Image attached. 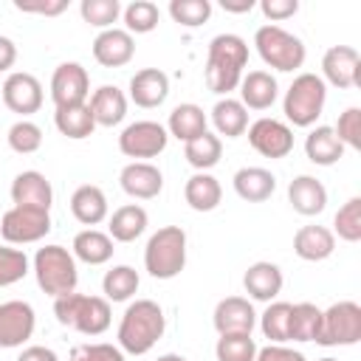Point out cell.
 <instances>
[{"instance_id":"1","label":"cell","mask_w":361,"mask_h":361,"mask_svg":"<svg viewBox=\"0 0 361 361\" xmlns=\"http://www.w3.org/2000/svg\"><path fill=\"white\" fill-rule=\"evenodd\" d=\"M248 65V45L237 34H217L209 42L206 51V87L217 96H228L234 87H240L243 68Z\"/></svg>"},{"instance_id":"2","label":"cell","mask_w":361,"mask_h":361,"mask_svg":"<svg viewBox=\"0 0 361 361\" xmlns=\"http://www.w3.org/2000/svg\"><path fill=\"white\" fill-rule=\"evenodd\" d=\"M166 330V316L158 302L152 299H135L127 305L121 322H118V347L130 355L149 353Z\"/></svg>"},{"instance_id":"3","label":"cell","mask_w":361,"mask_h":361,"mask_svg":"<svg viewBox=\"0 0 361 361\" xmlns=\"http://www.w3.org/2000/svg\"><path fill=\"white\" fill-rule=\"evenodd\" d=\"M54 316L62 327H71L82 336H102L113 322V310L104 296H87L76 290L54 299Z\"/></svg>"},{"instance_id":"4","label":"cell","mask_w":361,"mask_h":361,"mask_svg":"<svg viewBox=\"0 0 361 361\" xmlns=\"http://www.w3.org/2000/svg\"><path fill=\"white\" fill-rule=\"evenodd\" d=\"M144 268L155 279H175L186 268V231L180 226L158 228L147 240Z\"/></svg>"},{"instance_id":"5","label":"cell","mask_w":361,"mask_h":361,"mask_svg":"<svg viewBox=\"0 0 361 361\" xmlns=\"http://www.w3.org/2000/svg\"><path fill=\"white\" fill-rule=\"evenodd\" d=\"M34 276H37V285L48 296L54 299L68 296L76 290V282H79L76 259L62 245H42L34 254Z\"/></svg>"},{"instance_id":"6","label":"cell","mask_w":361,"mask_h":361,"mask_svg":"<svg viewBox=\"0 0 361 361\" xmlns=\"http://www.w3.org/2000/svg\"><path fill=\"white\" fill-rule=\"evenodd\" d=\"M254 45H257V54L259 59L274 68V71H282V73H290V71H299L305 65V42L285 31L282 25H259L257 34H254Z\"/></svg>"},{"instance_id":"7","label":"cell","mask_w":361,"mask_h":361,"mask_svg":"<svg viewBox=\"0 0 361 361\" xmlns=\"http://www.w3.org/2000/svg\"><path fill=\"white\" fill-rule=\"evenodd\" d=\"M327 102V85L316 73H299L282 99V113L293 127H313Z\"/></svg>"},{"instance_id":"8","label":"cell","mask_w":361,"mask_h":361,"mask_svg":"<svg viewBox=\"0 0 361 361\" xmlns=\"http://www.w3.org/2000/svg\"><path fill=\"white\" fill-rule=\"evenodd\" d=\"M361 341V305L353 299H341L322 310V324L316 344L322 347H353Z\"/></svg>"},{"instance_id":"9","label":"cell","mask_w":361,"mask_h":361,"mask_svg":"<svg viewBox=\"0 0 361 361\" xmlns=\"http://www.w3.org/2000/svg\"><path fill=\"white\" fill-rule=\"evenodd\" d=\"M51 231V214L31 206H11L0 217V237L8 245H28L39 243Z\"/></svg>"},{"instance_id":"10","label":"cell","mask_w":361,"mask_h":361,"mask_svg":"<svg viewBox=\"0 0 361 361\" xmlns=\"http://www.w3.org/2000/svg\"><path fill=\"white\" fill-rule=\"evenodd\" d=\"M166 141H169V133L164 124L158 121H149V118H141V121H133L121 130L118 135V149L127 155V158H135V161H144V158H155L166 149Z\"/></svg>"},{"instance_id":"11","label":"cell","mask_w":361,"mask_h":361,"mask_svg":"<svg viewBox=\"0 0 361 361\" xmlns=\"http://www.w3.org/2000/svg\"><path fill=\"white\" fill-rule=\"evenodd\" d=\"M322 82L338 90L361 87V56L353 45H333L322 56Z\"/></svg>"},{"instance_id":"12","label":"cell","mask_w":361,"mask_h":361,"mask_svg":"<svg viewBox=\"0 0 361 361\" xmlns=\"http://www.w3.org/2000/svg\"><path fill=\"white\" fill-rule=\"evenodd\" d=\"M0 96H3V104L20 118H28L42 107V85L28 71H11L0 87Z\"/></svg>"},{"instance_id":"13","label":"cell","mask_w":361,"mask_h":361,"mask_svg":"<svg viewBox=\"0 0 361 361\" xmlns=\"http://www.w3.org/2000/svg\"><path fill=\"white\" fill-rule=\"evenodd\" d=\"M37 327V316L34 307L23 299H8L0 302V347L3 350H14L23 347Z\"/></svg>"},{"instance_id":"14","label":"cell","mask_w":361,"mask_h":361,"mask_svg":"<svg viewBox=\"0 0 361 361\" xmlns=\"http://www.w3.org/2000/svg\"><path fill=\"white\" fill-rule=\"evenodd\" d=\"M248 144L262 155V158H285L293 149V130L279 121V118H257L254 124H248Z\"/></svg>"},{"instance_id":"15","label":"cell","mask_w":361,"mask_h":361,"mask_svg":"<svg viewBox=\"0 0 361 361\" xmlns=\"http://www.w3.org/2000/svg\"><path fill=\"white\" fill-rule=\"evenodd\" d=\"M90 96V76L79 62H62L56 65L51 76V99L56 107L85 104Z\"/></svg>"},{"instance_id":"16","label":"cell","mask_w":361,"mask_h":361,"mask_svg":"<svg viewBox=\"0 0 361 361\" xmlns=\"http://www.w3.org/2000/svg\"><path fill=\"white\" fill-rule=\"evenodd\" d=\"M121 189L135 200H152L164 189V175L149 161H130L118 175Z\"/></svg>"},{"instance_id":"17","label":"cell","mask_w":361,"mask_h":361,"mask_svg":"<svg viewBox=\"0 0 361 361\" xmlns=\"http://www.w3.org/2000/svg\"><path fill=\"white\" fill-rule=\"evenodd\" d=\"M133 56H135V39L124 28L113 25L107 31H99V37L93 39V59L102 68H121Z\"/></svg>"},{"instance_id":"18","label":"cell","mask_w":361,"mask_h":361,"mask_svg":"<svg viewBox=\"0 0 361 361\" xmlns=\"http://www.w3.org/2000/svg\"><path fill=\"white\" fill-rule=\"evenodd\" d=\"M169 96V76L161 71V68H141L133 73L130 79V102L144 107V110H152V107H161Z\"/></svg>"},{"instance_id":"19","label":"cell","mask_w":361,"mask_h":361,"mask_svg":"<svg viewBox=\"0 0 361 361\" xmlns=\"http://www.w3.org/2000/svg\"><path fill=\"white\" fill-rule=\"evenodd\" d=\"M212 322H214V330L220 336L223 333H251L257 324V313L245 296H226L217 302Z\"/></svg>"},{"instance_id":"20","label":"cell","mask_w":361,"mask_h":361,"mask_svg":"<svg viewBox=\"0 0 361 361\" xmlns=\"http://www.w3.org/2000/svg\"><path fill=\"white\" fill-rule=\"evenodd\" d=\"M11 200H14V206H31V209L51 212V203H54L51 180L37 169L20 172L11 180Z\"/></svg>"},{"instance_id":"21","label":"cell","mask_w":361,"mask_h":361,"mask_svg":"<svg viewBox=\"0 0 361 361\" xmlns=\"http://www.w3.org/2000/svg\"><path fill=\"white\" fill-rule=\"evenodd\" d=\"M282 285H285V276H282L279 265L268 262V259L251 262L243 274V288L257 302H274L282 293Z\"/></svg>"},{"instance_id":"22","label":"cell","mask_w":361,"mask_h":361,"mask_svg":"<svg viewBox=\"0 0 361 361\" xmlns=\"http://www.w3.org/2000/svg\"><path fill=\"white\" fill-rule=\"evenodd\" d=\"M288 203L293 212H299L305 217H316L327 206V189L313 175H296L288 183Z\"/></svg>"},{"instance_id":"23","label":"cell","mask_w":361,"mask_h":361,"mask_svg":"<svg viewBox=\"0 0 361 361\" xmlns=\"http://www.w3.org/2000/svg\"><path fill=\"white\" fill-rule=\"evenodd\" d=\"M127 102H130V99H127L124 90L116 87V85H102V87H96L93 96H90V102H87L96 127H116V124H121L124 116H127Z\"/></svg>"},{"instance_id":"24","label":"cell","mask_w":361,"mask_h":361,"mask_svg":"<svg viewBox=\"0 0 361 361\" xmlns=\"http://www.w3.org/2000/svg\"><path fill=\"white\" fill-rule=\"evenodd\" d=\"M107 212H110L107 195L96 183H82V186L73 189V195H71V214L82 226H87V228L99 226L102 220H107Z\"/></svg>"},{"instance_id":"25","label":"cell","mask_w":361,"mask_h":361,"mask_svg":"<svg viewBox=\"0 0 361 361\" xmlns=\"http://www.w3.org/2000/svg\"><path fill=\"white\" fill-rule=\"evenodd\" d=\"M336 251V234L327 226H302L293 234V254L305 262H322Z\"/></svg>"},{"instance_id":"26","label":"cell","mask_w":361,"mask_h":361,"mask_svg":"<svg viewBox=\"0 0 361 361\" xmlns=\"http://www.w3.org/2000/svg\"><path fill=\"white\" fill-rule=\"evenodd\" d=\"M279 96V85L268 71H248L240 79V102L245 110H268Z\"/></svg>"},{"instance_id":"27","label":"cell","mask_w":361,"mask_h":361,"mask_svg":"<svg viewBox=\"0 0 361 361\" xmlns=\"http://www.w3.org/2000/svg\"><path fill=\"white\" fill-rule=\"evenodd\" d=\"M231 183H234L237 197H243L245 203H262L276 189V178L265 166H243V169L234 172Z\"/></svg>"},{"instance_id":"28","label":"cell","mask_w":361,"mask_h":361,"mask_svg":"<svg viewBox=\"0 0 361 361\" xmlns=\"http://www.w3.org/2000/svg\"><path fill=\"white\" fill-rule=\"evenodd\" d=\"M147 223H149V214L144 206L138 203H124L118 206L110 220H107V234L113 243H133L138 240L144 231H147Z\"/></svg>"},{"instance_id":"29","label":"cell","mask_w":361,"mask_h":361,"mask_svg":"<svg viewBox=\"0 0 361 361\" xmlns=\"http://www.w3.org/2000/svg\"><path fill=\"white\" fill-rule=\"evenodd\" d=\"M305 155H307V161L316 164V166H333V164L341 161L344 144L336 138L333 127L319 124V127H313V130L307 133V138H305Z\"/></svg>"},{"instance_id":"30","label":"cell","mask_w":361,"mask_h":361,"mask_svg":"<svg viewBox=\"0 0 361 361\" xmlns=\"http://www.w3.org/2000/svg\"><path fill=\"white\" fill-rule=\"evenodd\" d=\"M212 124H214V135H226V138H240L248 130V110L243 107L240 99L223 96L214 102L212 107Z\"/></svg>"},{"instance_id":"31","label":"cell","mask_w":361,"mask_h":361,"mask_svg":"<svg viewBox=\"0 0 361 361\" xmlns=\"http://www.w3.org/2000/svg\"><path fill=\"white\" fill-rule=\"evenodd\" d=\"M183 197H186L189 209H195V212H214L223 200V186L214 175L195 172L183 186Z\"/></svg>"},{"instance_id":"32","label":"cell","mask_w":361,"mask_h":361,"mask_svg":"<svg viewBox=\"0 0 361 361\" xmlns=\"http://www.w3.org/2000/svg\"><path fill=\"white\" fill-rule=\"evenodd\" d=\"M206 124H209V118H206L203 107H200V104H192V102H183V104H178V107L169 113L166 133L186 144V141L203 135V133H206Z\"/></svg>"},{"instance_id":"33","label":"cell","mask_w":361,"mask_h":361,"mask_svg":"<svg viewBox=\"0 0 361 361\" xmlns=\"http://www.w3.org/2000/svg\"><path fill=\"white\" fill-rule=\"evenodd\" d=\"M113 240L110 234L99 231V228H85L73 237V259H82L85 265H104L113 257Z\"/></svg>"},{"instance_id":"34","label":"cell","mask_w":361,"mask_h":361,"mask_svg":"<svg viewBox=\"0 0 361 361\" xmlns=\"http://www.w3.org/2000/svg\"><path fill=\"white\" fill-rule=\"evenodd\" d=\"M54 124L65 138H73V141H82V138L93 135V130H96V121H93V113L87 107V102L85 104H71V107H56Z\"/></svg>"},{"instance_id":"35","label":"cell","mask_w":361,"mask_h":361,"mask_svg":"<svg viewBox=\"0 0 361 361\" xmlns=\"http://www.w3.org/2000/svg\"><path fill=\"white\" fill-rule=\"evenodd\" d=\"M220 155H223V141H220V135H214V133H209V130H206L203 135L186 141V147H183V158H186L189 166H195L197 172H209V169L220 161Z\"/></svg>"},{"instance_id":"36","label":"cell","mask_w":361,"mask_h":361,"mask_svg":"<svg viewBox=\"0 0 361 361\" xmlns=\"http://www.w3.org/2000/svg\"><path fill=\"white\" fill-rule=\"evenodd\" d=\"M138 285H141V276H138L135 268H130V265H113L104 274V279H102V293H104L107 302H127V299L135 296Z\"/></svg>"},{"instance_id":"37","label":"cell","mask_w":361,"mask_h":361,"mask_svg":"<svg viewBox=\"0 0 361 361\" xmlns=\"http://www.w3.org/2000/svg\"><path fill=\"white\" fill-rule=\"evenodd\" d=\"M259 330L271 344L290 341V302H268L259 316Z\"/></svg>"},{"instance_id":"38","label":"cell","mask_w":361,"mask_h":361,"mask_svg":"<svg viewBox=\"0 0 361 361\" xmlns=\"http://www.w3.org/2000/svg\"><path fill=\"white\" fill-rule=\"evenodd\" d=\"M322 324V310L313 302L290 305V341H316Z\"/></svg>"},{"instance_id":"39","label":"cell","mask_w":361,"mask_h":361,"mask_svg":"<svg viewBox=\"0 0 361 361\" xmlns=\"http://www.w3.org/2000/svg\"><path fill=\"white\" fill-rule=\"evenodd\" d=\"M257 341L251 333H223L214 344L217 361H254L257 358Z\"/></svg>"},{"instance_id":"40","label":"cell","mask_w":361,"mask_h":361,"mask_svg":"<svg viewBox=\"0 0 361 361\" xmlns=\"http://www.w3.org/2000/svg\"><path fill=\"white\" fill-rule=\"evenodd\" d=\"M121 17H124V31L127 34H149V31H155V25L161 20V11L149 0H133L127 8H121Z\"/></svg>"},{"instance_id":"41","label":"cell","mask_w":361,"mask_h":361,"mask_svg":"<svg viewBox=\"0 0 361 361\" xmlns=\"http://www.w3.org/2000/svg\"><path fill=\"white\" fill-rule=\"evenodd\" d=\"M79 14H82V20L87 25L107 31L121 17V3L118 0H82L79 3Z\"/></svg>"},{"instance_id":"42","label":"cell","mask_w":361,"mask_h":361,"mask_svg":"<svg viewBox=\"0 0 361 361\" xmlns=\"http://www.w3.org/2000/svg\"><path fill=\"white\" fill-rule=\"evenodd\" d=\"M6 141L17 155H31V152H37L42 147V130H39V124H34L28 118H20V121H14L8 127Z\"/></svg>"},{"instance_id":"43","label":"cell","mask_w":361,"mask_h":361,"mask_svg":"<svg viewBox=\"0 0 361 361\" xmlns=\"http://www.w3.org/2000/svg\"><path fill=\"white\" fill-rule=\"evenodd\" d=\"M333 234H338L344 243L361 240V197H350L333 217Z\"/></svg>"},{"instance_id":"44","label":"cell","mask_w":361,"mask_h":361,"mask_svg":"<svg viewBox=\"0 0 361 361\" xmlns=\"http://www.w3.org/2000/svg\"><path fill=\"white\" fill-rule=\"evenodd\" d=\"M169 17L186 28H197L212 17V3L209 0H172Z\"/></svg>"},{"instance_id":"45","label":"cell","mask_w":361,"mask_h":361,"mask_svg":"<svg viewBox=\"0 0 361 361\" xmlns=\"http://www.w3.org/2000/svg\"><path fill=\"white\" fill-rule=\"evenodd\" d=\"M28 274V257L23 248L0 245V288H8Z\"/></svg>"},{"instance_id":"46","label":"cell","mask_w":361,"mask_h":361,"mask_svg":"<svg viewBox=\"0 0 361 361\" xmlns=\"http://www.w3.org/2000/svg\"><path fill=\"white\" fill-rule=\"evenodd\" d=\"M333 133H336V138H338L344 147L361 149V110H358V107H347V110L338 116Z\"/></svg>"},{"instance_id":"47","label":"cell","mask_w":361,"mask_h":361,"mask_svg":"<svg viewBox=\"0 0 361 361\" xmlns=\"http://www.w3.org/2000/svg\"><path fill=\"white\" fill-rule=\"evenodd\" d=\"M71 361H124L121 347L96 341V344H76L71 350Z\"/></svg>"},{"instance_id":"48","label":"cell","mask_w":361,"mask_h":361,"mask_svg":"<svg viewBox=\"0 0 361 361\" xmlns=\"http://www.w3.org/2000/svg\"><path fill=\"white\" fill-rule=\"evenodd\" d=\"M17 11L25 14H42V17H56L68 8V0H14Z\"/></svg>"},{"instance_id":"49","label":"cell","mask_w":361,"mask_h":361,"mask_svg":"<svg viewBox=\"0 0 361 361\" xmlns=\"http://www.w3.org/2000/svg\"><path fill=\"white\" fill-rule=\"evenodd\" d=\"M259 8L271 20V25H274V23H282V20L293 17L299 11V0H262Z\"/></svg>"},{"instance_id":"50","label":"cell","mask_w":361,"mask_h":361,"mask_svg":"<svg viewBox=\"0 0 361 361\" xmlns=\"http://www.w3.org/2000/svg\"><path fill=\"white\" fill-rule=\"evenodd\" d=\"M254 361H307L299 350L293 347H285V344H268L262 350H257V358Z\"/></svg>"},{"instance_id":"51","label":"cell","mask_w":361,"mask_h":361,"mask_svg":"<svg viewBox=\"0 0 361 361\" xmlns=\"http://www.w3.org/2000/svg\"><path fill=\"white\" fill-rule=\"evenodd\" d=\"M17 361H59V355L51 350V347H42V344H31L20 353Z\"/></svg>"},{"instance_id":"52","label":"cell","mask_w":361,"mask_h":361,"mask_svg":"<svg viewBox=\"0 0 361 361\" xmlns=\"http://www.w3.org/2000/svg\"><path fill=\"white\" fill-rule=\"evenodd\" d=\"M14 62H17V45H14V39L0 37V73L11 71Z\"/></svg>"},{"instance_id":"53","label":"cell","mask_w":361,"mask_h":361,"mask_svg":"<svg viewBox=\"0 0 361 361\" xmlns=\"http://www.w3.org/2000/svg\"><path fill=\"white\" fill-rule=\"evenodd\" d=\"M220 6H223L226 11H231V14H245V11L254 8V0H223Z\"/></svg>"},{"instance_id":"54","label":"cell","mask_w":361,"mask_h":361,"mask_svg":"<svg viewBox=\"0 0 361 361\" xmlns=\"http://www.w3.org/2000/svg\"><path fill=\"white\" fill-rule=\"evenodd\" d=\"M155 361H189V358H183V355H178V353H166V355H158Z\"/></svg>"},{"instance_id":"55","label":"cell","mask_w":361,"mask_h":361,"mask_svg":"<svg viewBox=\"0 0 361 361\" xmlns=\"http://www.w3.org/2000/svg\"><path fill=\"white\" fill-rule=\"evenodd\" d=\"M319 361H338V358H330V355H327V358H319Z\"/></svg>"}]
</instances>
